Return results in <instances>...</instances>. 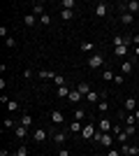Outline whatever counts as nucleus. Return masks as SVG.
Listing matches in <instances>:
<instances>
[{
    "mask_svg": "<svg viewBox=\"0 0 139 156\" xmlns=\"http://www.w3.org/2000/svg\"><path fill=\"white\" fill-rule=\"evenodd\" d=\"M93 140H98V142L102 144V147H107V149H114V135H111V133H100V130H98Z\"/></svg>",
    "mask_w": 139,
    "mask_h": 156,
    "instance_id": "nucleus-1",
    "label": "nucleus"
},
{
    "mask_svg": "<svg viewBox=\"0 0 139 156\" xmlns=\"http://www.w3.org/2000/svg\"><path fill=\"white\" fill-rule=\"evenodd\" d=\"M86 65L91 68V70H98V68H102V65H104V56H102V54H91V56H88V61H86Z\"/></svg>",
    "mask_w": 139,
    "mask_h": 156,
    "instance_id": "nucleus-2",
    "label": "nucleus"
},
{
    "mask_svg": "<svg viewBox=\"0 0 139 156\" xmlns=\"http://www.w3.org/2000/svg\"><path fill=\"white\" fill-rule=\"evenodd\" d=\"M118 9H121V12H130V14L134 16V14L139 12V2H137V0H130V2H121Z\"/></svg>",
    "mask_w": 139,
    "mask_h": 156,
    "instance_id": "nucleus-3",
    "label": "nucleus"
},
{
    "mask_svg": "<svg viewBox=\"0 0 139 156\" xmlns=\"http://www.w3.org/2000/svg\"><path fill=\"white\" fill-rule=\"evenodd\" d=\"M30 137H33V140H35L37 144H42V142L46 140V137H49V130L40 126V128H35V130H33V135H30Z\"/></svg>",
    "mask_w": 139,
    "mask_h": 156,
    "instance_id": "nucleus-4",
    "label": "nucleus"
},
{
    "mask_svg": "<svg viewBox=\"0 0 139 156\" xmlns=\"http://www.w3.org/2000/svg\"><path fill=\"white\" fill-rule=\"evenodd\" d=\"M49 121H51L53 126H58V124H63V121H65V114H63V112H58V110H51Z\"/></svg>",
    "mask_w": 139,
    "mask_h": 156,
    "instance_id": "nucleus-5",
    "label": "nucleus"
},
{
    "mask_svg": "<svg viewBox=\"0 0 139 156\" xmlns=\"http://www.w3.org/2000/svg\"><path fill=\"white\" fill-rule=\"evenodd\" d=\"M51 140L58 144V147H63V144L67 142V133H63V130H56V133H51Z\"/></svg>",
    "mask_w": 139,
    "mask_h": 156,
    "instance_id": "nucleus-6",
    "label": "nucleus"
},
{
    "mask_svg": "<svg viewBox=\"0 0 139 156\" xmlns=\"http://www.w3.org/2000/svg\"><path fill=\"white\" fill-rule=\"evenodd\" d=\"M95 14H98V19H104L107 14H109V5L107 2H98L95 5Z\"/></svg>",
    "mask_w": 139,
    "mask_h": 156,
    "instance_id": "nucleus-7",
    "label": "nucleus"
},
{
    "mask_svg": "<svg viewBox=\"0 0 139 156\" xmlns=\"http://www.w3.org/2000/svg\"><path fill=\"white\" fill-rule=\"evenodd\" d=\"M81 137H84V140H93V137H95V126H93V124L84 126V130H81Z\"/></svg>",
    "mask_w": 139,
    "mask_h": 156,
    "instance_id": "nucleus-8",
    "label": "nucleus"
},
{
    "mask_svg": "<svg viewBox=\"0 0 139 156\" xmlns=\"http://www.w3.org/2000/svg\"><path fill=\"white\" fill-rule=\"evenodd\" d=\"M70 93H72V86H70V84L56 89V96H58V98H70Z\"/></svg>",
    "mask_w": 139,
    "mask_h": 156,
    "instance_id": "nucleus-9",
    "label": "nucleus"
},
{
    "mask_svg": "<svg viewBox=\"0 0 139 156\" xmlns=\"http://www.w3.org/2000/svg\"><path fill=\"white\" fill-rule=\"evenodd\" d=\"M111 128H114V124L109 121V119H100V133H111Z\"/></svg>",
    "mask_w": 139,
    "mask_h": 156,
    "instance_id": "nucleus-10",
    "label": "nucleus"
},
{
    "mask_svg": "<svg viewBox=\"0 0 139 156\" xmlns=\"http://www.w3.org/2000/svg\"><path fill=\"white\" fill-rule=\"evenodd\" d=\"M77 91H79V93H81V96L86 98V96H88V93H91V91H93V89H91V82H79V86H77Z\"/></svg>",
    "mask_w": 139,
    "mask_h": 156,
    "instance_id": "nucleus-11",
    "label": "nucleus"
},
{
    "mask_svg": "<svg viewBox=\"0 0 139 156\" xmlns=\"http://www.w3.org/2000/svg\"><path fill=\"white\" fill-rule=\"evenodd\" d=\"M123 110H125V112H134V110H137V100H134V98H125Z\"/></svg>",
    "mask_w": 139,
    "mask_h": 156,
    "instance_id": "nucleus-12",
    "label": "nucleus"
},
{
    "mask_svg": "<svg viewBox=\"0 0 139 156\" xmlns=\"http://www.w3.org/2000/svg\"><path fill=\"white\" fill-rule=\"evenodd\" d=\"M114 54H116V56H118V58H123V61H125V56H127V44L114 47Z\"/></svg>",
    "mask_w": 139,
    "mask_h": 156,
    "instance_id": "nucleus-13",
    "label": "nucleus"
},
{
    "mask_svg": "<svg viewBox=\"0 0 139 156\" xmlns=\"http://www.w3.org/2000/svg\"><path fill=\"white\" fill-rule=\"evenodd\" d=\"M14 135H16V137H28V126L19 124L16 128H14Z\"/></svg>",
    "mask_w": 139,
    "mask_h": 156,
    "instance_id": "nucleus-14",
    "label": "nucleus"
},
{
    "mask_svg": "<svg viewBox=\"0 0 139 156\" xmlns=\"http://www.w3.org/2000/svg\"><path fill=\"white\" fill-rule=\"evenodd\" d=\"M130 72H132V61H123V63H121V75L125 77Z\"/></svg>",
    "mask_w": 139,
    "mask_h": 156,
    "instance_id": "nucleus-15",
    "label": "nucleus"
},
{
    "mask_svg": "<svg viewBox=\"0 0 139 156\" xmlns=\"http://www.w3.org/2000/svg\"><path fill=\"white\" fill-rule=\"evenodd\" d=\"M74 7H77L74 0H60V9H70V12H74Z\"/></svg>",
    "mask_w": 139,
    "mask_h": 156,
    "instance_id": "nucleus-16",
    "label": "nucleus"
},
{
    "mask_svg": "<svg viewBox=\"0 0 139 156\" xmlns=\"http://www.w3.org/2000/svg\"><path fill=\"white\" fill-rule=\"evenodd\" d=\"M132 21H134V16H132L130 12H121V23H125V26H130Z\"/></svg>",
    "mask_w": 139,
    "mask_h": 156,
    "instance_id": "nucleus-17",
    "label": "nucleus"
},
{
    "mask_svg": "<svg viewBox=\"0 0 139 156\" xmlns=\"http://www.w3.org/2000/svg\"><path fill=\"white\" fill-rule=\"evenodd\" d=\"M67 130H70V133H81L84 126H81V121H72V124L67 126Z\"/></svg>",
    "mask_w": 139,
    "mask_h": 156,
    "instance_id": "nucleus-18",
    "label": "nucleus"
},
{
    "mask_svg": "<svg viewBox=\"0 0 139 156\" xmlns=\"http://www.w3.org/2000/svg\"><path fill=\"white\" fill-rule=\"evenodd\" d=\"M37 16H35V14H26V16H23V23H26V26H35V23H37Z\"/></svg>",
    "mask_w": 139,
    "mask_h": 156,
    "instance_id": "nucleus-19",
    "label": "nucleus"
},
{
    "mask_svg": "<svg viewBox=\"0 0 139 156\" xmlns=\"http://www.w3.org/2000/svg\"><path fill=\"white\" fill-rule=\"evenodd\" d=\"M33 14L37 16V19H40L42 14H46V12H44V5H40V2H35V5H33Z\"/></svg>",
    "mask_w": 139,
    "mask_h": 156,
    "instance_id": "nucleus-20",
    "label": "nucleus"
},
{
    "mask_svg": "<svg viewBox=\"0 0 139 156\" xmlns=\"http://www.w3.org/2000/svg\"><path fill=\"white\" fill-rule=\"evenodd\" d=\"M60 19H63V21H72L74 12H70V9H60Z\"/></svg>",
    "mask_w": 139,
    "mask_h": 156,
    "instance_id": "nucleus-21",
    "label": "nucleus"
},
{
    "mask_svg": "<svg viewBox=\"0 0 139 156\" xmlns=\"http://www.w3.org/2000/svg\"><path fill=\"white\" fill-rule=\"evenodd\" d=\"M81 98H84V96H81L77 89H72V93H70V98H67V100H70V103H79Z\"/></svg>",
    "mask_w": 139,
    "mask_h": 156,
    "instance_id": "nucleus-22",
    "label": "nucleus"
},
{
    "mask_svg": "<svg viewBox=\"0 0 139 156\" xmlns=\"http://www.w3.org/2000/svg\"><path fill=\"white\" fill-rule=\"evenodd\" d=\"M79 49H81V51H86V54H91L93 49H95V44H93V42H81Z\"/></svg>",
    "mask_w": 139,
    "mask_h": 156,
    "instance_id": "nucleus-23",
    "label": "nucleus"
},
{
    "mask_svg": "<svg viewBox=\"0 0 139 156\" xmlns=\"http://www.w3.org/2000/svg\"><path fill=\"white\" fill-rule=\"evenodd\" d=\"M114 77H116V75H114V70H109V68H107V70H102V79H104V82H114Z\"/></svg>",
    "mask_w": 139,
    "mask_h": 156,
    "instance_id": "nucleus-24",
    "label": "nucleus"
},
{
    "mask_svg": "<svg viewBox=\"0 0 139 156\" xmlns=\"http://www.w3.org/2000/svg\"><path fill=\"white\" fill-rule=\"evenodd\" d=\"M40 26H51V14H49V12L40 16Z\"/></svg>",
    "mask_w": 139,
    "mask_h": 156,
    "instance_id": "nucleus-25",
    "label": "nucleus"
},
{
    "mask_svg": "<svg viewBox=\"0 0 139 156\" xmlns=\"http://www.w3.org/2000/svg\"><path fill=\"white\" fill-rule=\"evenodd\" d=\"M53 77H56L53 70H40V79H53Z\"/></svg>",
    "mask_w": 139,
    "mask_h": 156,
    "instance_id": "nucleus-26",
    "label": "nucleus"
},
{
    "mask_svg": "<svg viewBox=\"0 0 139 156\" xmlns=\"http://www.w3.org/2000/svg\"><path fill=\"white\" fill-rule=\"evenodd\" d=\"M19 124H23V126H28V128H30V126H33V117H30V114H23V117L19 119Z\"/></svg>",
    "mask_w": 139,
    "mask_h": 156,
    "instance_id": "nucleus-27",
    "label": "nucleus"
},
{
    "mask_svg": "<svg viewBox=\"0 0 139 156\" xmlns=\"http://www.w3.org/2000/svg\"><path fill=\"white\" fill-rule=\"evenodd\" d=\"M98 110H100V114H107V110H109V103H107V100H98Z\"/></svg>",
    "mask_w": 139,
    "mask_h": 156,
    "instance_id": "nucleus-28",
    "label": "nucleus"
},
{
    "mask_svg": "<svg viewBox=\"0 0 139 156\" xmlns=\"http://www.w3.org/2000/svg\"><path fill=\"white\" fill-rule=\"evenodd\" d=\"M53 84H56V86H65V84H67V79L63 77V75H56V77H53Z\"/></svg>",
    "mask_w": 139,
    "mask_h": 156,
    "instance_id": "nucleus-29",
    "label": "nucleus"
},
{
    "mask_svg": "<svg viewBox=\"0 0 139 156\" xmlns=\"http://www.w3.org/2000/svg\"><path fill=\"white\" fill-rule=\"evenodd\" d=\"M74 119H77V121H81V119H86V110H81V107H77V110H74Z\"/></svg>",
    "mask_w": 139,
    "mask_h": 156,
    "instance_id": "nucleus-30",
    "label": "nucleus"
},
{
    "mask_svg": "<svg viewBox=\"0 0 139 156\" xmlns=\"http://www.w3.org/2000/svg\"><path fill=\"white\" fill-rule=\"evenodd\" d=\"M7 110L12 112V114H14V112H19V103H16V100H9V103H7Z\"/></svg>",
    "mask_w": 139,
    "mask_h": 156,
    "instance_id": "nucleus-31",
    "label": "nucleus"
},
{
    "mask_svg": "<svg viewBox=\"0 0 139 156\" xmlns=\"http://www.w3.org/2000/svg\"><path fill=\"white\" fill-rule=\"evenodd\" d=\"M16 126H19L16 119H5V128H16Z\"/></svg>",
    "mask_w": 139,
    "mask_h": 156,
    "instance_id": "nucleus-32",
    "label": "nucleus"
},
{
    "mask_svg": "<svg viewBox=\"0 0 139 156\" xmlns=\"http://www.w3.org/2000/svg\"><path fill=\"white\" fill-rule=\"evenodd\" d=\"M127 137H130V135H127L125 130H123V133H118V135H116V140H118L121 144H125V142H127Z\"/></svg>",
    "mask_w": 139,
    "mask_h": 156,
    "instance_id": "nucleus-33",
    "label": "nucleus"
},
{
    "mask_svg": "<svg viewBox=\"0 0 139 156\" xmlns=\"http://www.w3.org/2000/svg\"><path fill=\"white\" fill-rule=\"evenodd\" d=\"M0 37H9V28H7V26H0Z\"/></svg>",
    "mask_w": 139,
    "mask_h": 156,
    "instance_id": "nucleus-34",
    "label": "nucleus"
},
{
    "mask_svg": "<svg viewBox=\"0 0 139 156\" xmlns=\"http://www.w3.org/2000/svg\"><path fill=\"white\" fill-rule=\"evenodd\" d=\"M86 100H91V103H98V91H91L86 96Z\"/></svg>",
    "mask_w": 139,
    "mask_h": 156,
    "instance_id": "nucleus-35",
    "label": "nucleus"
},
{
    "mask_svg": "<svg viewBox=\"0 0 139 156\" xmlns=\"http://www.w3.org/2000/svg\"><path fill=\"white\" fill-rule=\"evenodd\" d=\"M5 47H9V49H12V47H16V40H14V37H7V40H5Z\"/></svg>",
    "mask_w": 139,
    "mask_h": 156,
    "instance_id": "nucleus-36",
    "label": "nucleus"
},
{
    "mask_svg": "<svg viewBox=\"0 0 139 156\" xmlns=\"http://www.w3.org/2000/svg\"><path fill=\"white\" fill-rule=\"evenodd\" d=\"M114 82H116V86H121L123 82H125V77H123V75H116V77H114Z\"/></svg>",
    "mask_w": 139,
    "mask_h": 156,
    "instance_id": "nucleus-37",
    "label": "nucleus"
},
{
    "mask_svg": "<svg viewBox=\"0 0 139 156\" xmlns=\"http://www.w3.org/2000/svg\"><path fill=\"white\" fill-rule=\"evenodd\" d=\"M127 133V135H134V130H137V126H125V128H123Z\"/></svg>",
    "mask_w": 139,
    "mask_h": 156,
    "instance_id": "nucleus-38",
    "label": "nucleus"
},
{
    "mask_svg": "<svg viewBox=\"0 0 139 156\" xmlns=\"http://www.w3.org/2000/svg\"><path fill=\"white\" fill-rule=\"evenodd\" d=\"M107 156H123V154H121V149H109Z\"/></svg>",
    "mask_w": 139,
    "mask_h": 156,
    "instance_id": "nucleus-39",
    "label": "nucleus"
},
{
    "mask_svg": "<svg viewBox=\"0 0 139 156\" xmlns=\"http://www.w3.org/2000/svg\"><path fill=\"white\" fill-rule=\"evenodd\" d=\"M23 77L30 79V77H33V70H30V68H26V70H23Z\"/></svg>",
    "mask_w": 139,
    "mask_h": 156,
    "instance_id": "nucleus-40",
    "label": "nucleus"
},
{
    "mask_svg": "<svg viewBox=\"0 0 139 156\" xmlns=\"http://www.w3.org/2000/svg\"><path fill=\"white\" fill-rule=\"evenodd\" d=\"M111 130H114V133H116V135H118V133H123V128H121L118 124H114V128H111Z\"/></svg>",
    "mask_w": 139,
    "mask_h": 156,
    "instance_id": "nucleus-41",
    "label": "nucleus"
},
{
    "mask_svg": "<svg viewBox=\"0 0 139 156\" xmlns=\"http://www.w3.org/2000/svg\"><path fill=\"white\" fill-rule=\"evenodd\" d=\"M58 156H70V151H67L65 147H60V154H58Z\"/></svg>",
    "mask_w": 139,
    "mask_h": 156,
    "instance_id": "nucleus-42",
    "label": "nucleus"
},
{
    "mask_svg": "<svg viewBox=\"0 0 139 156\" xmlns=\"http://www.w3.org/2000/svg\"><path fill=\"white\" fill-rule=\"evenodd\" d=\"M132 42H134V44L139 47V33H137V35H132Z\"/></svg>",
    "mask_w": 139,
    "mask_h": 156,
    "instance_id": "nucleus-43",
    "label": "nucleus"
},
{
    "mask_svg": "<svg viewBox=\"0 0 139 156\" xmlns=\"http://www.w3.org/2000/svg\"><path fill=\"white\" fill-rule=\"evenodd\" d=\"M132 114H134V121H137V124H139V110H134Z\"/></svg>",
    "mask_w": 139,
    "mask_h": 156,
    "instance_id": "nucleus-44",
    "label": "nucleus"
},
{
    "mask_svg": "<svg viewBox=\"0 0 139 156\" xmlns=\"http://www.w3.org/2000/svg\"><path fill=\"white\" fill-rule=\"evenodd\" d=\"M0 156H9V151H7V149H0Z\"/></svg>",
    "mask_w": 139,
    "mask_h": 156,
    "instance_id": "nucleus-45",
    "label": "nucleus"
},
{
    "mask_svg": "<svg viewBox=\"0 0 139 156\" xmlns=\"http://www.w3.org/2000/svg\"><path fill=\"white\" fill-rule=\"evenodd\" d=\"M134 56H137V58H139V47H134Z\"/></svg>",
    "mask_w": 139,
    "mask_h": 156,
    "instance_id": "nucleus-46",
    "label": "nucleus"
}]
</instances>
